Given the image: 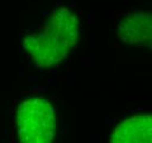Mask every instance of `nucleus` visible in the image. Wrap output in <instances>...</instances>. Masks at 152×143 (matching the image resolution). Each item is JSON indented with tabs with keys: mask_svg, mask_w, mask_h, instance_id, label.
Here are the masks:
<instances>
[{
	"mask_svg": "<svg viewBox=\"0 0 152 143\" xmlns=\"http://www.w3.org/2000/svg\"><path fill=\"white\" fill-rule=\"evenodd\" d=\"M117 35L125 44L132 46H150L152 39V17L148 11L125 16L117 27Z\"/></svg>",
	"mask_w": 152,
	"mask_h": 143,
	"instance_id": "nucleus-3",
	"label": "nucleus"
},
{
	"mask_svg": "<svg viewBox=\"0 0 152 143\" xmlns=\"http://www.w3.org/2000/svg\"><path fill=\"white\" fill-rule=\"evenodd\" d=\"M18 136L22 143H50L57 131L53 105L42 97L22 100L17 110Z\"/></svg>",
	"mask_w": 152,
	"mask_h": 143,
	"instance_id": "nucleus-2",
	"label": "nucleus"
},
{
	"mask_svg": "<svg viewBox=\"0 0 152 143\" xmlns=\"http://www.w3.org/2000/svg\"><path fill=\"white\" fill-rule=\"evenodd\" d=\"M79 19L68 8H57L45 24L23 40V49L34 61L35 66H58L69 56L79 42Z\"/></svg>",
	"mask_w": 152,
	"mask_h": 143,
	"instance_id": "nucleus-1",
	"label": "nucleus"
},
{
	"mask_svg": "<svg viewBox=\"0 0 152 143\" xmlns=\"http://www.w3.org/2000/svg\"><path fill=\"white\" fill-rule=\"evenodd\" d=\"M152 141L151 115H137L121 122L112 133V143H150Z\"/></svg>",
	"mask_w": 152,
	"mask_h": 143,
	"instance_id": "nucleus-4",
	"label": "nucleus"
}]
</instances>
